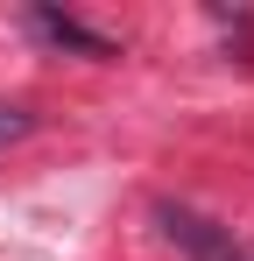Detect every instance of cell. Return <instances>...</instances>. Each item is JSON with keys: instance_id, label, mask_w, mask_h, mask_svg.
I'll use <instances>...</instances> for the list:
<instances>
[{"instance_id": "6da1fadb", "label": "cell", "mask_w": 254, "mask_h": 261, "mask_svg": "<svg viewBox=\"0 0 254 261\" xmlns=\"http://www.w3.org/2000/svg\"><path fill=\"white\" fill-rule=\"evenodd\" d=\"M156 226H163V240L169 247H184L191 261H254L226 226H212V219L198 212H184V205H156Z\"/></svg>"}, {"instance_id": "3957f363", "label": "cell", "mask_w": 254, "mask_h": 261, "mask_svg": "<svg viewBox=\"0 0 254 261\" xmlns=\"http://www.w3.org/2000/svg\"><path fill=\"white\" fill-rule=\"evenodd\" d=\"M29 127H36V120H29V106H0V148H7V141H21Z\"/></svg>"}, {"instance_id": "7a4b0ae2", "label": "cell", "mask_w": 254, "mask_h": 261, "mask_svg": "<svg viewBox=\"0 0 254 261\" xmlns=\"http://www.w3.org/2000/svg\"><path fill=\"white\" fill-rule=\"evenodd\" d=\"M29 29H36L42 43H57V49H85V57H120V43H106V36H92L85 21H71V14H57V7H29Z\"/></svg>"}]
</instances>
